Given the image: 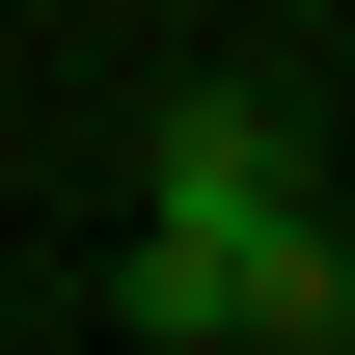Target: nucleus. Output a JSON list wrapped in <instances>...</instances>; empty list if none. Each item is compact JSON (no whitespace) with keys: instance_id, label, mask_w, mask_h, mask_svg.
<instances>
[{"instance_id":"obj_1","label":"nucleus","mask_w":355,"mask_h":355,"mask_svg":"<svg viewBox=\"0 0 355 355\" xmlns=\"http://www.w3.org/2000/svg\"><path fill=\"white\" fill-rule=\"evenodd\" d=\"M110 301H137V328H191V355H328V328H355L328 164H301V110H273V83H191V110H164Z\"/></svg>"}]
</instances>
